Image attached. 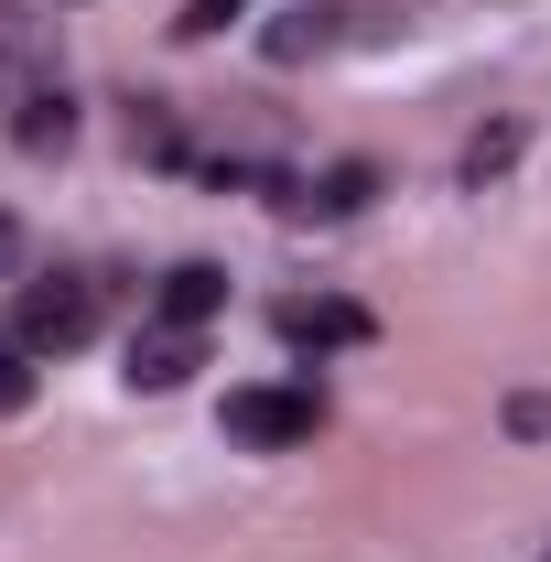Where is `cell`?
<instances>
[{
  "instance_id": "obj_10",
  "label": "cell",
  "mask_w": 551,
  "mask_h": 562,
  "mask_svg": "<svg viewBox=\"0 0 551 562\" xmlns=\"http://www.w3.org/2000/svg\"><path fill=\"white\" fill-rule=\"evenodd\" d=\"M314 44H325V22H314V11H292V22H271V55H281V66H303Z\"/></svg>"
},
{
  "instance_id": "obj_8",
  "label": "cell",
  "mask_w": 551,
  "mask_h": 562,
  "mask_svg": "<svg viewBox=\"0 0 551 562\" xmlns=\"http://www.w3.org/2000/svg\"><path fill=\"white\" fill-rule=\"evenodd\" d=\"M238 11H249V0H184V11H173V33H184V44H206V33L238 22Z\"/></svg>"
},
{
  "instance_id": "obj_11",
  "label": "cell",
  "mask_w": 551,
  "mask_h": 562,
  "mask_svg": "<svg viewBox=\"0 0 551 562\" xmlns=\"http://www.w3.org/2000/svg\"><path fill=\"white\" fill-rule=\"evenodd\" d=\"M519 162V131H486L476 151H465V184H486V173H508Z\"/></svg>"
},
{
  "instance_id": "obj_3",
  "label": "cell",
  "mask_w": 551,
  "mask_h": 562,
  "mask_svg": "<svg viewBox=\"0 0 551 562\" xmlns=\"http://www.w3.org/2000/svg\"><path fill=\"white\" fill-rule=\"evenodd\" d=\"M281 336H292V347H368V314L336 303V292H292V303H281Z\"/></svg>"
},
{
  "instance_id": "obj_2",
  "label": "cell",
  "mask_w": 551,
  "mask_h": 562,
  "mask_svg": "<svg viewBox=\"0 0 551 562\" xmlns=\"http://www.w3.org/2000/svg\"><path fill=\"white\" fill-rule=\"evenodd\" d=\"M314 422H325L314 379H281V390H227V432H238V443H260V454L314 443Z\"/></svg>"
},
{
  "instance_id": "obj_5",
  "label": "cell",
  "mask_w": 551,
  "mask_h": 562,
  "mask_svg": "<svg viewBox=\"0 0 551 562\" xmlns=\"http://www.w3.org/2000/svg\"><path fill=\"white\" fill-rule=\"evenodd\" d=\"M368 195H379L368 162H336V173H314V184H281V206H292V216H357Z\"/></svg>"
},
{
  "instance_id": "obj_12",
  "label": "cell",
  "mask_w": 551,
  "mask_h": 562,
  "mask_svg": "<svg viewBox=\"0 0 551 562\" xmlns=\"http://www.w3.org/2000/svg\"><path fill=\"white\" fill-rule=\"evenodd\" d=\"M11 260H22V227H11V216H0V271H11Z\"/></svg>"
},
{
  "instance_id": "obj_9",
  "label": "cell",
  "mask_w": 551,
  "mask_h": 562,
  "mask_svg": "<svg viewBox=\"0 0 551 562\" xmlns=\"http://www.w3.org/2000/svg\"><path fill=\"white\" fill-rule=\"evenodd\" d=\"M22 401H33V347L0 336V412H22Z\"/></svg>"
},
{
  "instance_id": "obj_4",
  "label": "cell",
  "mask_w": 551,
  "mask_h": 562,
  "mask_svg": "<svg viewBox=\"0 0 551 562\" xmlns=\"http://www.w3.org/2000/svg\"><path fill=\"white\" fill-rule=\"evenodd\" d=\"M195 325H151V336H131V390H184L195 379Z\"/></svg>"
},
{
  "instance_id": "obj_7",
  "label": "cell",
  "mask_w": 551,
  "mask_h": 562,
  "mask_svg": "<svg viewBox=\"0 0 551 562\" xmlns=\"http://www.w3.org/2000/svg\"><path fill=\"white\" fill-rule=\"evenodd\" d=\"M11 140H22V151H66V140H76V109L55 98V87H22V120H11Z\"/></svg>"
},
{
  "instance_id": "obj_6",
  "label": "cell",
  "mask_w": 551,
  "mask_h": 562,
  "mask_svg": "<svg viewBox=\"0 0 551 562\" xmlns=\"http://www.w3.org/2000/svg\"><path fill=\"white\" fill-rule=\"evenodd\" d=\"M216 303H227V271L216 260H173L162 271V325H206Z\"/></svg>"
},
{
  "instance_id": "obj_1",
  "label": "cell",
  "mask_w": 551,
  "mask_h": 562,
  "mask_svg": "<svg viewBox=\"0 0 551 562\" xmlns=\"http://www.w3.org/2000/svg\"><path fill=\"white\" fill-rule=\"evenodd\" d=\"M11 336L33 357H66V347H87L98 336V281H76V271H55V281H22V314H11Z\"/></svg>"
}]
</instances>
